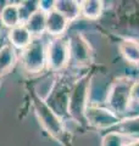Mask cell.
Segmentation results:
<instances>
[{
  "instance_id": "cell-12",
  "label": "cell",
  "mask_w": 139,
  "mask_h": 146,
  "mask_svg": "<svg viewBox=\"0 0 139 146\" xmlns=\"http://www.w3.org/2000/svg\"><path fill=\"white\" fill-rule=\"evenodd\" d=\"M17 60L18 56L16 54V49H13L10 44L0 48V79L7 73H10L17 63Z\"/></svg>"
},
{
  "instance_id": "cell-15",
  "label": "cell",
  "mask_w": 139,
  "mask_h": 146,
  "mask_svg": "<svg viewBox=\"0 0 139 146\" xmlns=\"http://www.w3.org/2000/svg\"><path fill=\"white\" fill-rule=\"evenodd\" d=\"M81 4V15L88 20H96L103 12L104 3L99 0H84Z\"/></svg>"
},
{
  "instance_id": "cell-3",
  "label": "cell",
  "mask_w": 139,
  "mask_h": 146,
  "mask_svg": "<svg viewBox=\"0 0 139 146\" xmlns=\"http://www.w3.org/2000/svg\"><path fill=\"white\" fill-rule=\"evenodd\" d=\"M32 101H33V107L35 111V115L38 117V121L43 129L48 133L51 138L57 140L59 143L63 140V124L61 121V117L56 115L48 104L44 100H41L33 93L32 95Z\"/></svg>"
},
{
  "instance_id": "cell-10",
  "label": "cell",
  "mask_w": 139,
  "mask_h": 146,
  "mask_svg": "<svg viewBox=\"0 0 139 146\" xmlns=\"http://www.w3.org/2000/svg\"><path fill=\"white\" fill-rule=\"evenodd\" d=\"M23 25L33 38H40L44 32H46V12L37 10L28 16Z\"/></svg>"
},
{
  "instance_id": "cell-18",
  "label": "cell",
  "mask_w": 139,
  "mask_h": 146,
  "mask_svg": "<svg viewBox=\"0 0 139 146\" xmlns=\"http://www.w3.org/2000/svg\"><path fill=\"white\" fill-rule=\"evenodd\" d=\"M54 6H55V1L54 0H46V1H39V10L44 11V12H50L51 10H54Z\"/></svg>"
},
{
  "instance_id": "cell-4",
  "label": "cell",
  "mask_w": 139,
  "mask_h": 146,
  "mask_svg": "<svg viewBox=\"0 0 139 146\" xmlns=\"http://www.w3.org/2000/svg\"><path fill=\"white\" fill-rule=\"evenodd\" d=\"M46 45L41 38H33L32 43L21 51L20 60L27 73H40L46 68Z\"/></svg>"
},
{
  "instance_id": "cell-20",
  "label": "cell",
  "mask_w": 139,
  "mask_h": 146,
  "mask_svg": "<svg viewBox=\"0 0 139 146\" xmlns=\"http://www.w3.org/2000/svg\"><path fill=\"white\" fill-rule=\"evenodd\" d=\"M127 146H139V140H132L127 144Z\"/></svg>"
},
{
  "instance_id": "cell-14",
  "label": "cell",
  "mask_w": 139,
  "mask_h": 146,
  "mask_svg": "<svg viewBox=\"0 0 139 146\" xmlns=\"http://www.w3.org/2000/svg\"><path fill=\"white\" fill-rule=\"evenodd\" d=\"M120 51L128 62L139 65V43L133 39H124L120 44Z\"/></svg>"
},
{
  "instance_id": "cell-19",
  "label": "cell",
  "mask_w": 139,
  "mask_h": 146,
  "mask_svg": "<svg viewBox=\"0 0 139 146\" xmlns=\"http://www.w3.org/2000/svg\"><path fill=\"white\" fill-rule=\"evenodd\" d=\"M131 96H132V102L139 104V79L134 82V84L132 86Z\"/></svg>"
},
{
  "instance_id": "cell-7",
  "label": "cell",
  "mask_w": 139,
  "mask_h": 146,
  "mask_svg": "<svg viewBox=\"0 0 139 146\" xmlns=\"http://www.w3.org/2000/svg\"><path fill=\"white\" fill-rule=\"evenodd\" d=\"M70 48V58L77 66L89 65L92 61V48L82 33H72L67 39Z\"/></svg>"
},
{
  "instance_id": "cell-2",
  "label": "cell",
  "mask_w": 139,
  "mask_h": 146,
  "mask_svg": "<svg viewBox=\"0 0 139 146\" xmlns=\"http://www.w3.org/2000/svg\"><path fill=\"white\" fill-rule=\"evenodd\" d=\"M134 82L131 78H118L115 83L111 85V88L108 93L106 104L109 106V110L114 112L116 116L121 118L128 112L129 106L132 102V86Z\"/></svg>"
},
{
  "instance_id": "cell-21",
  "label": "cell",
  "mask_w": 139,
  "mask_h": 146,
  "mask_svg": "<svg viewBox=\"0 0 139 146\" xmlns=\"http://www.w3.org/2000/svg\"><path fill=\"white\" fill-rule=\"evenodd\" d=\"M0 83H1V79H0Z\"/></svg>"
},
{
  "instance_id": "cell-5",
  "label": "cell",
  "mask_w": 139,
  "mask_h": 146,
  "mask_svg": "<svg viewBox=\"0 0 139 146\" xmlns=\"http://www.w3.org/2000/svg\"><path fill=\"white\" fill-rule=\"evenodd\" d=\"M71 62L68 42L63 36L53 38L46 45V68L53 73L62 71Z\"/></svg>"
},
{
  "instance_id": "cell-16",
  "label": "cell",
  "mask_w": 139,
  "mask_h": 146,
  "mask_svg": "<svg viewBox=\"0 0 139 146\" xmlns=\"http://www.w3.org/2000/svg\"><path fill=\"white\" fill-rule=\"evenodd\" d=\"M116 131L123 134L127 138H136V140H139V116L121 121L118 124V130Z\"/></svg>"
},
{
  "instance_id": "cell-13",
  "label": "cell",
  "mask_w": 139,
  "mask_h": 146,
  "mask_svg": "<svg viewBox=\"0 0 139 146\" xmlns=\"http://www.w3.org/2000/svg\"><path fill=\"white\" fill-rule=\"evenodd\" d=\"M54 10L61 13L68 22H72L81 15V4L75 0H56Z\"/></svg>"
},
{
  "instance_id": "cell-6",
  "label": "cell",
  "mask_w": 139,
  "mask_h": 146,
  "mask_svg": "<svg viewBox=\"0 0 139 146\" xmlns=\"http://www.w3.org/2000/svg\"><path fill=\"white\" fill-rule=\"evenodd\" d=\"M121 118L111 112L109 108L99 107L95 105H88L86 111V122L96 129H108V128L118 125Z\"/></svg>"
},
{
  "instance_id": "cell-1",
  "label": "cell",
  "mask_w": 139,
  "mask_h": 146,
  "mask_svg": "<svg viewBox=\"0 0 139 146\" xmlns=\"http://www.w3.org/2000/svg\"><path fill=\"white\" fill-rule=\"evenodd\" d=\"M90 80L89 76H83L78 79L72 89L68 93V105H67V113L71 116L80 124H84L86 122V111L89 102V89H90Z\"/></svg>"
},
{
  "instance_id": "cell-8",
  "label": "cell",
  "mask_w": 139,
  "mask_h": 146,
  "mask_svg": "<svg viewBox=\"0 0 139 146\" xmlns=\"http://www.w3.org/2000/svg\"><path fill=\"white\" fill-rule=\"evenodd\" d=\"M70 22L56 10L46 13V32L53 38H61L67 31Z\"/></svg>"
},
{
  "instance_id": "cell-9",
  "label": "cell",
  "mask_w": 139,
  "mask_h": 146,
  "mask_svg": "<svg viewBox=\"0 0 139 146\" xmlns=\"http://www.w3.org/2000/svg\"><path fill=\"white\" fill-rule=\"evenodd\" d=\"M9 40H10V45L13 49L22 51L32 43L33 36L26 28V26L22 23L9 31Z\"/></svg>"
},
{
  "instance_id": "cell-17",
  "label": "cell",
  "mask_w": 139,
  "mask_h": 146,
  "mask_svg": "<svg viewBox=\"0 0 139 146\" xmlns=\"http://www.w3.org/2000/svg\"><path fill=\"white\" fill-rule=\"evenodd\" d=\"M129 141H127V136L118 133V131H110L108 133L104 139L101 146H127Z\"/></svg>"
},
{
  "instance_id": "cell-11",
  "label": "cell",
  "mask_w": 139,
  "mask_h": 146,
  "mask_svg": "<svg viewBox=\"0 0 139 146\" xmlns=\"http://www.w3.org/2000/svg\"><path fill=\"white\" fill-rule=\"evenodd\" d=\"M0 21H1L4 27L9 28V31L22 25L23 21L20 11V5L18 4H7V5H5L0 11Z\"/></svg>"
}]
</instances>
